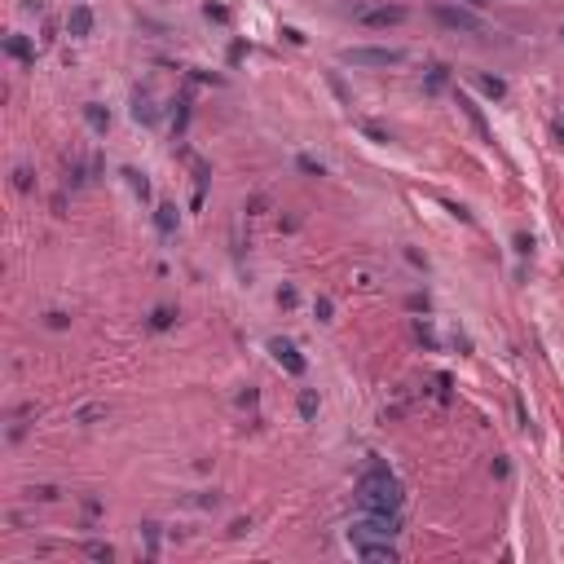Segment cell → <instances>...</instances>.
<instances>
[{
    "label": "cell",
    "instance_id": "cell-16",
    "mask_svg": "<svg viewBox=\"0 0 564 564\" xmlns=\"http://www.w3.org/2000/svg\"><path fill=\"white\" fill-rule=\"evenodd\" d=\"M480 89H485L489 93V97H507V80H498V75H480Z\"/></svg>",
    "mask_w": 564,
    "mask_h": 564
},
{
    "label": "cell",
    "instance_id": "cell-28",
    "mask_svg": "<svg viewBox=\"0 0 564 564\" xmlns=\"http://www.w3.org/2000/svg\"><path fill=\"white\" fill-rule=\"evenodd\" d=\"M45 322H49V331H67V327H71V318H67V313H49Z\"/></svg>",
    "mask_w": 564,
    "mask_h": 564
},
{
    "label": "cell",
    "instance_id": "cell-26",
    "mask_svg": "<svg viewBox=\"0 0 564 564\" xmlns=\"http://www.w3.org/2000/svg\"><path fill=\"white\" fill-rule=\"evenodd\" d=\"M445 80H450V75H445V67H432V71H427V93H436Z\"/></svg>",
    "mask_w": 564,
    "mask_h": 564
},
{
    "label": "cell",
    "instance_id": "cell-24",
    "mask_svg": "<svg viewBox=\"0 0 564 564\" xmlns=\"http://www.w3.org/2000/svg\"><path fill=\"white\" fill-rule=\"evenodd\" d=\"M414 336H419L427 349H436V336H432V327H427V318H414Z\"/></svg>",
    "mask_w": 564,
    "mask_h": 564
},
{
    "label": "cell",
    "instance_id": "cell-13",
    "mask_svg": "<svg viewBox=\"0 0 564 564\" xmlns=\"http://www.w3.org/2000/svg\"><path fill=\"white\" fill-rule=\"evenodd\" d=\"M172 322H176V309H172V305H159V309L150 313V327H154V331H168Z\"/></svg>",
    "mask_w": 564,
    "mask_h": 564
},
{
    "label": "cell",
    "instance_id": "cell-10",
    "mask_svg": "<svg viewBox=\"0 0 564 564\" xmlns=\"http://www.w3.org/2000/svg\"><path fill=\"white\" fill-rule=\"evenodd\" d=\"M5 54L18 58V62H36V49H31L27 36H9V40H5Z\"/></svg>",
    "mask_w": 564,
    "mask_h": 564
},
{
    "label": "cell",
    "instance_id": "cell-19",
    "mask_svg": "<svg viewBox=\"0 0 564 564\" xmlns=\"http://www.w3.org/2000/svg\"><path fill=\"white\" fill-rule=\"evenodd\" d=\"M93 419H106V406H80L75 423H93Z\"/></svg>",
    "mask_w": 564,
    "mask_h": 564
},
{
    "label": "cell",
    "instance_id": "cell-2",
    "mask_svg": "<svg viewBox=\"0 0 564 564\" xmlns=\"http://www.w3.org/2000/svg\"><path fill=\"white\" fill-rule=\"evenodd\" d=\"M401 534V516L397 511H366L349 525V542H366V538H397Z\"/></svg>",
    "mask_w": 564,
    "mask_h": 564
},
{
    "label": "cell",
    "instance_id": "cell-22",
    "mask_svg": "<svg viewBox=\"0 0 564 564\" xmlns=\"http://www.w3.org/2000/svg\"><path fill=\"white\" fill-rule=\"evenodd\" d=\"M203 18H207V23H229V9H225V5H212V0H207V5H203Z\"/></svg>",
    "mask_w": 564,
    "mask_h": 564
},
{
    "label": "cell",
    "instance_id": "cell-31",
    "mask_svg": "<svg viewBox=\"0 0 564 564\" xmlns=\"http://www.w3.org/2000/svg\"><path fill=\"white\" fill-rule=\"evenodd\" d=\"M247 529H252V520H234V525H229V534H234V538H243Z\"/></svg>",
    "mask_w": 564,
    "mask_h": 564
},
{
    "label": "cell",
    "instance_id": "cell-34",
    "mask_svg": "<svg viewBox=\"0 0 564 564\" xmlns=\"http://www.w3.org/2000/svg\"><path fill=\"white\" fill-rule=\"evenodd\" d=\"M472 5H476V9H480V5H489V0H472Z\"/></svg>",
    "mask_w": 564,
    "mask_h": 564
},
{
    "label": "cell",
    "instance_id": "cell-4",
    "mask_svg": "<svg viewBox=\"0 0 564 564\" xmlns=\"http://www.w3.org/2000/svg\"><path fill=\"white\" fill-rule=\"evenodd\" d=\"M432 18L445 31H463V36H480V31H485V23H480L472 9H463V5H432Z\"/></svg>",
    "mask_w": 564,
    "mask_h": 564
},
{
    "label": "cell",
    "instance_id": "cell-17",
    "mask_svg": "<svg viewBox=\"0 0 564 564\" xmlns=\"http://www.w3.org/2000/svg\"><path fill=\"white\" fill-rule=\"evenodd\" d=\"M296 168L305 172V176H327V168H322V159H313V154H300V159H296Z\"/></svg>",
    "mask_w": 564,
    "mask_h": 564
},
{
    "label": "cell",
    "instance_id": "cell-1",
    "mask_svg": "<svg viewBox=\"0 0 564 564\" xmlns=\"http://www.w3.org/2000/svg\"><path fill=\"white\" fill-rule=\"evenodd\" d=\"M353 498H357L366 511H401L406 489H401V480L392 476V467L375 458L366 472L357 476V494H353Z\"/></svg>",
    "mask_w": 564,
    "mask_h": 564
},
{
    "label": "cell",
    "instance_id": "cell-27",
    "mask_svg": "<svg viewBox=\"0 0 564 564\" xmlns=\"http://www.w3.org/2000/svg\"><path fill=\"white\" fill-rule=\"evenodd\" d=\"M296 300H300L296 287H278V305H282V309H296Z\"/></svg>",
    "mask_w": 564,
    "mask_h": 564
},
{
    "label": "cell",
    "instance_id": "cell-23",
    "mask_svg": "<svg viewBox=\"0 0 564 564\" xmlns=\"http://www.w3.org/2000/svg\"><path fill=\"white\" fill-rule=\"evenodd\" d=\"M331 309H336V305H331V296L313 300V318H318V322H331Z\"/></svg>",
    "mask_w": 564,
    "mask_h": 564
},
{
    "label": "cell",
    "instance_id": "cell-9",
    "mask_svg": "<svg viewBox=\"0 0 564 564\" xmlns=\"http://www.w3.org/2000/svg\"><path fill=\"white\" fill-rule=\"evenodd\" d=\"M67 31H71V36H89V31H93V9H89V5H71Z\"/></svg>",
    "mask_w": 564,
    "mask_h": 564
},
{
    "label": "cell",
    "instance_id": "cell-12",
    "mask_svg": "<svg viewBox=\"0 0 564 564\" xmlns=\"http://www.w3.org/2000/svg\"><path fill=\"white\" fill-rule=\"evenodd\" d=\"M154 225H159V234H176V207L172 203H159V207H154Z\"/></svg>",
    "mask_w": 564,
    "mask_h": 564
},
{
    "label": "cell",
    "instance_id": "cell-35",
    "mask_svg": "<svg viewBox=\"0 0 564 564\" xmlns=\"http://www.w3.org/2000/svg\"><path fill=\"white\" fill-rule=\"evenodd\" d=\"M560 36H564V31H560Z\"/></svg>",
    "mask_w": 564,
    "mask_h": 564
},
{
    "label": "cell",
    "instance_id": "cell-5",
    "mask_svg": "<svg viewBox=\"0 0 564 564\" xmlns=\"http://www.w3.org/2000/svg\"><path fill=\"white\" fill-rule=\"evenodd\" d=\"M406 18H410V9H406V5H379V9H362L357 23H362V27H371V31H379V27H397V23H406Z\"/></svg>",
    "mask_w": 564,
    "mask_h": 564
},
{
    "label": "cell",
    "instance_id": "cell-21",
    "mask_svg": "<svg viewBox=\"0 0 564 564\" xmlns=\"http://www.w3.org/2000/svg\"><path fill=\"white\" fill-rule=\"evenodd\" d=\"M84 551H89V556H93V560H106V564L115 560V547H110V542H89V547H84Z\"/></svg>",
    "mask_w": 564,
    "mask_h": 564
},
{
    "label": "cell",
    "instance_id": "cell-18",
    "mask_svg": "<svg viewBox=\"0 0 564 564\" xmlns=\"http://www.w3.org/2000/svg\"><path fill=\"white\" fill-rule=\"evenodd\" d=\"M124 176H128V185L137 190L141 198H150V181H145V172H137V168H124Z\"/></svg>",
    "mask_w": 564,
    "mask_h": 564
},
{
    "label": "cell",
    "instance_id": "cell-15",
    "mask_svg": "<svg viewBox=\"0 0 564 564\" xmlns=\"http://www.w3.org/2000/svg\"><path fill=\"white\" fill-rule=\"evenodd\" d=\"M458 106H463V115H467V119H472V124H476V132H480V137H485V141H489V124H485V119H480V110H476V106H472V102H467V97H458Z\"/></svg>",
    "mask_w": 564,
    "mask_h": 564
},
{
    "label": "cell",
    "instance_id": "cell-6",
    "mask_svg": "<svg viewBox=\"0 0 564 564\" xmlns=\"http://www.w3.org/2000/svg\"><path fill=\"white\" fill-rule=\"evenodd\" d=\"M269 353H274V362L287 375H305V357H300V349L291 340H269Z\"/></svg>",
    "mask_w": 564,
    "mask_h": 564
},
{
    "label": "cell",
    "instance_id": "cell-33",
    "mask_svg": "<svg viewBox=\"0 0 564 564\" xmlns=\"http://www.w3.org/2000/svg\"><path fill=\"white\" fill-rule=\"evenodd\" d=\"M406 305H410V309H414V313H419V309H423V313H427V296H410V300H406Z\"/></svg>",
    "mask_w": 564,
    "mask_h": 564
},
{
    "label": "cell",
    "instance_id": "cell-7",
    "mask_svg": "<svg viewBox=\"0 0 564 564\" xmlns=\"http://www.w3.org/2000/svg\"><path fill=\"white\" fill-rule=\"evenodd\" d=\"M353 551H357L362 560H401V551L392 547V538H366V542H353Z\"/></svg>",
    "mask_w": 564,
    "mask_h": 564
},
{
    "label": "cell",
    "instance_id": "cell-25",
    "mask_svg": "<svg viewBox=\"0 0 564 564\" xmlns=\"http://www.w3.org/2000/svg\"><path fill=\"white\" fill-rule=\"evenodd\" d=\"M185 124H190V97L176 102V132H185Z\"/></svg>",
    "mask_w": 564,
    "mask_h": 564
},
{
    "label": "cell",
    "instance_id": "cell-14",
    "mask_svg": "<svg viewBox=\"0 0 564 564\" xmlns=\"http://www.w3.org/2000/svg\"><path fill=\"white\" fill-rule=\"evenodd\" d=\"M296 410H300V419H313V414H318V392L305 388V392H300V401H296Z\"/></svg>",
    "mask_w": 564,
    "mask_h": 564
},
{
    "label": "cell",
    "instance_id": "cell-11",
    "mask_svg": "<svg viewBox=\"0 0 564 564\" xmlns=\"http://www.w3.org/2000/svg\"><path fill=\"white\" fill-rule=\"evenodd\" d=\"M84 119H89V128H97V132L110 128V110L102 106V102H84Z\"/></svg>",
    "mask_w": 564,
    "mask_h": 564
},
{
    "label": "cell",
    "instance_id": "cell-3",
    "mask_svg": "<svg viewBox=\"0 0 564 564\" xmlns=\"http://www.w3.org/2000/svg\"><path fill=\"white\" fill-rule=\"evenodd\" d=\"M340 62H349V67H397V62H406L401 49H375V45H349L340 54Z\"/></svg>",
    "mask_w": 564,
    "mask_h": 564
},
{
    "label": "cell",
    "instance_id": "cell-29",
    "mask_svg": "<svg viewBox=\"0 0 564 564\" xmlns=\"http://www.w3.org/2000/svg\"><path fill=\"white\" fill-rule=\"evenodd\" d=\"M14 185H18V190H31V168H18L14 172Z\"/></svg>",
    "mask_w": 564,
    "mask_h": 564
},
{
    "label": "cell",
    "instance_id": "cell-32",
    "mask_svg": "<svg viewBox=\"0 0 564 564\" xmlns=\"http://www.w3.org/2000/svg\"><path fill=\"white\" fill-rule=\"evenodd\" d=\"M31 494H36V498H45V503H49V498H58V489H54V485H40V489H31Z\"/></svg>",
    "mask_w": 564,
    "mask_h": 564
},
{
    "label": "cell",
    "instance_id": "cell-20",
    "mask_svg": "<svg viewBox=\"0 0 564 564\" xmlns=\"http://www.w3.org/2000/svg\"><path fill=\"white\" fill-rule=\"evenodd\" d=\"M357 128H362V132H366V137H371V141H379V145H388V141H392V137H388V132H384V128H379V124H371V119H362V124H357Z\"/></svg>",
    "mask_w": 564,
    "mask_h": 564
},
{
    "label": "cell",
    "instance_id": "cell-30",
    "mask_svg": "<svg viewBox=\"0 0 564 564\" xmlns=\"http://www.w3.org/2000/svg\"><path fill=\"white\" fill-rule=\"evenodd\" d=\"M516 252L529 256V252H534V238H529V234H516Z\"/></svg>",
    "mask_w": 564,
    "mask_h": 564
},
{
    "label": "cell",
    "instance_id": "cell-8",
    "mask_svg": "<svg viewBox=\"0 0 564 564\" xmlns=\"http://www.w3.org/2000/svg\"><path fill=\"white\" fill-rule=\"evenodd\" d=\"M132 119H137V124H154V119H159V106H154V97L145 89L132 93Z\"/></svg>",
    "mask_w": 564,
    "mask_h": 564
}]
</instances>
